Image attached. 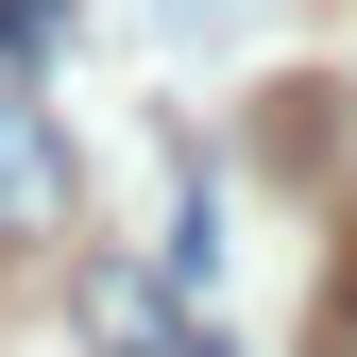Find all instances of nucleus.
I'll list each match as a JSON object with an SVG mask.
<instances>
[{
    "label": "nucleus",
    "mask_w": 357,
    "mask_h": 357,
    "mask_svg": "<svg viewBox=\"0 0 357 357\" xmlns=\"http://www.w3.org/2000/svg\"><path fill=\"white\" fill-rule=\"evenodd\" d=\"M0 238H68V137L17 68H0Z\"/></svg>",
    "instance_id": "obj_1"
},
{
    "label": "nucleus",
    "mask_w": 357,
    "mask_h": 357,
    "mask_svg": "<svg viewBox=\"0 0 357 357\" xmlns=\"http://www.w3.org/2000/svg\"><path fill=\"white\" fill-rule=\"evenodd\" d=\"M85 324H102L119 357H170V306H153L137 273H85Z\"/></svg>",
    "instance_id": "obj_2"
},
{
    "label": "nucleus",
    "mask_w": 357,
    "mask_h": 357,
    "mask_svg": "<svg viewBox=\"0 0 357 357\" xmlns=\"http://www.w3.org/2000/svg\"><path fill=\"white\" fill-rule=\"evenodd\" d=\"M324 357H357V255L324 273Z\"/></svg>",
    "instance_id": "obj_3"
},
{
    "label": "nucleus",
    "mask_w": 357,
    "mask_h": 357,
    "mask_svg": "<svg viewBox=\"0 0 357 357\" xmlns=\"http://www.w3.org/2000/svg\"><path fill=\"white\" fill-rule=\"evenodd\" d=\"M17 52H52V0H0V68Z\"/></svg>",
    "instance_id": "obj_4"
}]
</instances>
